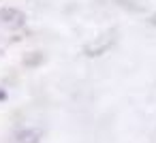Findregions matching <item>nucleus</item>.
I'll return each mask as SVG.
<instances>
[{
    "instance_id": "nucleus-4",
    "label": "nucleus",
    "mask_w": 156,
    "mask_h": 143,
    "mask_svg": "<svg viewBox=\"0 0 156 143\" xmlns=\"http://www.w3.org/2000/svg\"><path fill=\"white\" fill-rule=\"evenodd\" d=\"M150 22H152V24H154V26H156V13H154V15H152V17H150Z\"/></svg>"
},
{
    "instance_id": "nucleus-1",
    "label": "nucleus",
    "mask_w": 156,
    "mask_h": 143,
    "mask_svg": "<svg viewBox=\"0 0 156 143\" xmlns=\"http://www.w3.org/2000/svg\"><path fill=\"white\" fill-rule=\"evenodd\" d=\"M115 37H118L115 30H107V32L98 34L96 39H92V41L83 47L86 56H90V58H98V56H103L105 51H109V49L115 45V41H118Z\"/></svg>"
},
{
    "instance_id": "nucleus-3",
    "label": "nucleus",
    "mask_w": 156,
    "mask_h": 143,
    "mask_svg": "<svg viewBox=\"0 0 156 143\" xmlns=\"http://www.w3.org/2000/svg\"><path fill=\"white\" fill-rule=\"evenodd\" d=\"M15 139H17V143H39L41 134H39V130H34V128H24V130H20V132L15 134Z\"/></svg>"
},
{
    "instance_id": "nucleus-2",
    "label": "nucleus",
    "mask_w": 156,
    "mask_h": 143,
    "mask_svg": "<svg viewBox=\"0 0 156 143\" xmlns=\"http://www.w3.org/2000/svg\"><path fill=\"white\" fill-rule=\"evenodd\" d=\"M0 19H2L7 26H13V28H17V26H22L24 24V13L20 11V9H11V7H7V9H2L0 11Z\"/></svg>"
},
{
    "instance_id": "nucleus-5",
    "label": "nucleus",
    "mask_w": 156,
    "mask_h": 143,
    "mask_svg": "<svg viewBox=\"0 0 156 143\" xmlns=\"http://www.w3.org/2000/svg\"><path fill=\"white\" fill-rule=\"evenodd\" d=\"M5 96H7V94H5V92H0V98H5Z\"/></svg>"
}]
</instances>
